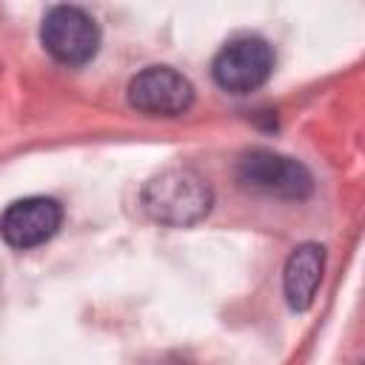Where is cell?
Returning a JSON list of instances; mask_svg holds the SVG:
<instances>
[{
    "instance_id": "1",
    "label": "cell",
    "mask_w": 365,
    "mask_h": 365,
    "mask_svg": "<svg viewBox=\"0 0 365 365\" xmlns=\"http://www.w3.org/2000/svg\"><path fill=\"white\" fill-rule=\"evenodd\" d=\"M143 208L154 222L185 228L200 222L211 211V188L208 182L188 171V168H168L157 174L154 180L145 182L143 194Z\"/></svg>"
},
{
    "instance_id": "2",
    "label": "cell",
    "mask_w": 365,
    "mask_h": 365,
    "mask_svg": "<svg viewBox=\"0 0 365 365\" xmlns=\"http://www.w3.org/2000/svg\"><path fill=\"white\" fill-rule=\"evenodd\" d=\"M237 180L251 191L279 200H305L314 188L311 174L302 163L265 148H254L240 160Z\"/></svg>"
},
{
    "instance_id": "3",
    "label": "cell",
    "mask_w": 365,
    "mask_h": 365,
    "mask_svg": "<svg viewBox=\"0 0 365 365\" xmlns=\"http://www.w3.org/2000/svg\"><path fill=\"white\" fill-rule=\"evenodd\" d=\"M214 80L231 94H248L259 88L274 71V51L259 37H237L214 57Z\"/></svg>"
},
{
    "instance_id": "4",
    "label": "cell",
    "mask_w": 365,
    "mask_h": 365,
    "mask_svg": "<svg viewBox=\"0 0 365 365\" xmlns=\"http://www.w3.org/2000/svg\"><path fill=\"white\" fill-rule=\"evenodd\" d=\"M40 40L46 51L68 66H80L94 57L100 34L94 20L77 6H57L43 17Z\"/></svg>"
},
{
    "instance_id": "5",
    "label": "cell",
    "mask_w": 365,
    "mask_h": 365,
    "mask_svg": "<svg viewBox=\"0 0 365 365\" xmlns=\"http://www.w3.org/2000/svg\"><path fill=\"white\" fill-rule=\"evenodd\" d=\"M191 83L168 66H148L128 83V103L143 114L174 117L182 114L191 106Z\"/></svg>"
},
{
    "instance_id": "6",
    "label": "cell",
    "mask_w": 365,
    "mask_h": 365,
    "mask_svg": "<svg viewBox=\"0 0 365 365\" xmlns=\"http://www.w3.org/2000/svg\"><path fill=\"white\" fill-rule=\"evenodd\" d=\"M63 208L51 197H26L11 202L0 217V234L14 248H34L57 234Z\"/></svg>"
},
{
    "instance_id": "7",
    "label": "cell",
    "mask_w": 365,
    "mask_h": 365,
    "mask_svg": "<svg viewBox=\"0 0 365 365\" xmlns=\"http://www.w3.org/2000/svg\"><path fill=\"white\" fill-rule=\"evenodd\" d=\"M322 268H325V251L317 242H302L291 251L288 262H285V299L294 311H308L314 302V294L319 288L322 279Z\"/></svg>"
}]
</instances>
